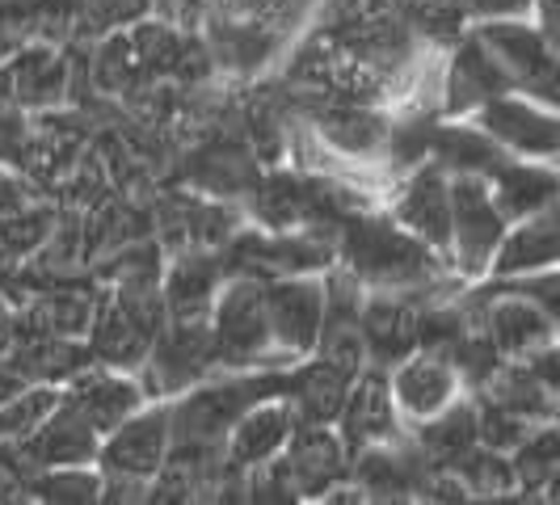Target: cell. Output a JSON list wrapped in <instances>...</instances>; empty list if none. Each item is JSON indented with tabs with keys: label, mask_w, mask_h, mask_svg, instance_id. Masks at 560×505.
Returning a JSON list of instances; mask_svg holds the SVG:
<instances>
[{
	"label": "cell",
	"mask_w": 560,
	"mask_h": 505,
	"mask_svg": "<svg viewBox=\"0 0 560 505\" xmlns=\"http://www.w3.org/2000/svg\"><path fill=\"white\" fill-rule=\"evenodd\" d=\"M560 257V227H557V207L535 211L527 220L505 224L502 240L493 249L489 274L493 279H514V274H535V270H552Z\"/></svg>",
	"instance_id": "cell-15"
},
{
	"label": "cell",
	"mask_w": 560,
	"mask_h": 505,
	"mask_svg": "<svg viewBox=\"0 0 560 505\" xmlns=\"http://www.w3.org/2000/svg\"><path fill=\"white\" fill-rule=\"evenodd\" d=\"M472 34L498 59V68L514 89H523L539 106H557V47L544 30L532 26L527 17H505V22H477Z\"/></svg>",
	"instance_id": "cell-2"
},
{
	"label": "cell",
	"mask_w": 560,
	"mask_h": 505,
	"mask_svg": "<svg viewBox=\"0 0 560 505\" xmlns=\"http://www.w3.org/2000/svg\"><path fill=\"white\" fill-rule=\"evenodd\" d=\"M477 127L489 140L502 143L505 152H518L527 161H557L560 131L552 106H539L532 97L498 93L477 110Z\"/></svg>",
	"instance_id": "cell-7"
},
{
	"label": "cell",
	"mask_w": 560,
	"mask_h": 505,
	"mask_svg": "<svg viewBox=\"0 0 560 505\" xmlns=\"http://www.w3.org/2000/svg\"><path fill=\"white\" fill-rule=\"evenodd\" d=\"M502 232L505 220L489 195V181L477 173H455L451 181V270L459 274V282L489 274Z\"/></svg>",
	"instance_id": "cell-3"
},
{
	"label": "cell",
	"mask_w": 560,
	"mask_h": 505,
	"mask_svg": "<svg viewBox=\"0 0 560 505\" xmlns=\"http://www.w3.org/2000/svg\"><path fill=\"white\" fill-rule=\"evenodd\" d=\"M279 463L287 484H291V497H325L350 472V450L341 447L334 425L295 421Z\"/></svg>",
	"instance_id": "cell-8"
},
{
	"label": "cell",
	"mask_w": 560,
	"mask_h": 505,
	"mask_svg": "<svg viewBox=\"0 0 560 505\" xmlns=\"http://www.w3.org/2000/svg\"><path fill=\"white\" fill-rule=\"evenodd\" d=\"M291 430H295V413L282 396H266V400L249 404L224 434V468L249 472V468L270 463L275 455H282Z\"/></svg>",
	"instance_id": "cell-12"
},
{
	"label": "cell",
	"mask_w": 560,
	"mask_h": 505,
	"mask_svg": "<svg viewBox=\"0 0 560 505\" xmlns=\"http://www.w3.org/2000/svg\"><path fill=\"white\" fill-rule=\"evenodd\" d=\"M388 388H393L396 413L409 421H425L464 392L447 354H430V350H413L396 366H388Z\"/></svg>",
	"instance_id": "cell-11"
},
{
	"label": "cell",
	"mask_w": 560,
	"mask_h": 505,
	"mask_svg": "<svg viewBox=\"0 0 560 505\" xmlns=\"http://www.w3.org/2000/svg\"><path fill=\"white\" fill-rule=\"evenodd\" d=\"M451 472L464 480L468 497H502V493H518L514 463H510V455H505V450L480 447L477 443V447L464 450V455L451 463Z\"/></svg>",
	"instance_id": "cell-20"
},
{
	"label": "cell",
	"mask_w": 560,
	"mask_h": 505,
	"mask_svg": "<svg viewBox=\"0 0 560 505\" xmlns=\"http://www.w3.org/2000/svg\"><path fill=\"white\" fill-rule=\"evenodd\" d=\"M535 0H464L468 22H505V17H532Z\"/></svg>",
	"instance_id": "cell-22"
},
{
	"label": "cell",
	"mask_w": 560,
	"mask_h": 505,
	"mask_svg": "<svg viewBox=\"0 0 560 505\" xmlns=\"http://www.w3.org/2000/svg\"><path fill=\"white\" fill-rule=\"evenodd\" d=\"M22 388H26V379H22L13 366L0 359V404H4V400H13V396L22 392Z\"/></svg>",
	"instance_id": "cell-24"
},
{
	"label": "cell",
	"mask_w": 560,
	"mask_h": 505,
	"mask_svg": "<svg viewBox=\"0 0 560 505\" xmlns=\"http://www.w3.org/2000/svg\"><path fill=\"white\" fill-rule=\"evenodd\" d=\"M413 447L430 468H451L464 450L477 447V400H451L439 413L413 425Z\"/></svg>",
	"instance_id": "cell-18"
},
{
	"label": "cell",
	"mask_w": 560,
	"mask_h": 505,
	"mask_svg": "<svg viewBox=\"0 0 560 505\" xmlns=\"http://www.w3.org/2000/svg\"><path fill=\"white\" fill-rule=\"evenodd\" d=\"M359 333L366 345V366H396L418 350V308L388 291H366L359 308Z\"/></svg>",
	"instance_id": "cell-13"
},
{
	"label": "cell",
	"mask_w": 560,
	"mask_h": 505,
	"mask_svg": "<svg viewBox=\"0 0 560 505\" xmlns=\"http://www.w3.org/2000/svg\"><path fill=\"white\" fill-rule=\"evenodd\" d=\"M13 337H18V308L0 295V359L9 354V345H13Z\"/></svg>",
	"instance_id": "cell-23"
},
{
	"label": "cell",
	"mask_w": 560,
	"mask_h": 505,
	"mask_svg": "<svg viewBox=\"0 0 560 505\" xmlns=\"http://www.w3.org/2000/svg\"><path fill=\"white\" fill-rule=\"evenodd\" d=\"M168 443H173V434H168V404H152V409L143 404L131 418L118 421L110 434H102L93 463L106 477H127L148 484V480L156 477V468L165 463Z\"/></svg>",
	"instance_id": "cell-4"
},
{
	"label": "cell",
	"mask_w": 560,
	"mask_h": 505,
	"mask_svg": "<svg viewBox=\"0 0 560 505\" xmlns=\"http://www.w3.org/2000/svg\"><path fill=\"white\" fill-rule=\"evenodd\" d=\"M325 316V282L320 274H287L266 282V320L275 350L291 363L308 359Z\"/></svg>",
	"instance_id": "cell-5"
},
{
	"label": "cell",
	"mask_w": 560,
	"mask_h": 505,
	"mask_svg": "<svg viewBox=\"0 0 560 505\" xmlns=\"http://www.w3.org/2000/svg\"><path fill=\"white\" fill-rule=\"evenodd\" d=\"M498 93H514V84L498 68V59L480 47L477 34L468 30L451 47L447 77H443V114H477Z\"/></svg>",
	"instance_id": "cell-14"
},
{
	"label": "cell",
	"mask_w": 560,
	"mask_h": 505,
	"mask_svg": "<svg viewBox=\"0 0 560 505\" xmlns=\"http://www.w3.org/2000/svg\"><path fill=\"white\" fill-rule=\"evenodd\" d=\"M510 463H514V480H518V493H544L557 484L560 472V438L557 425L544 421L535 425L532 434L510 450Z\"/></svg>",
	"instance_id": "cell-19"
},
{
	"label": "cell",
	"mask_w": 560,
	"mask_h": 505,
	"mask_svg": "<svg viewBox=\"0 0 560 505\" xmlns=\"http://www.w3.org/2000/svg\"><path fill=\"white\" fill-rule=\"evenodd\" d=\"M337 438H341V447L350 450V455L371 447V443H396V438H405L384 366H363L350 379V392H346L341 413H337Z\"/></svg>",
	"instance_id": "cell-9"
},
{
	"label": "cell",
	"mask_w": 560,
	"mask_h": 505,
	"mask_svg": "<svg viewBox=\"0 0 560 505\" xmlns=\"http://www.w3.org/2000/svg\"><path fill=\"white\" fill-rule=\"evenodd\" d=\"M346 392H350V375H341V371H334V366L320 363V359H312V363L300 359L295 366H287V388H282V400L291 404L295 421L334 425L337 413H341Z\"/></svg>",
	"instance_id": "cell-17"
},
{
	"label": "cell",
	"mask_w": 560,
	"mask_h": 505,
	"mask_svg": "<svg viewBox=\"0 0 560 505\" xmlns=\"http://www.w3.org/2000/svg\"><path fill=\"white\" fill-rule=\"evenodd\" d=\"M59 396H63L97 434H110L118 421L131 418L136 409H143V400H148V392L140 388L136 375L110 371V366H102V363H89L84 371H77V375L59 388Z\"/></svg>",
	"instance_id": "cell-10"
},
{
	"label": "cell",
	"mask_w": 560,
	"mask_h": 505,
	"mask_svg": "<svg viewBox=\"0 0 560 505\" xmlns=\"http://www.w3.org/2000/svg\"><path fill=\"white\" fill-rule=\"evenodd\" d=\"M228 366V371H279L295 366L287 354L275 350L270 320H266V282L261 279H224L215 308H211V329H207V371Z\"/></svg>",
	"instance_id": "cell-1"
},
{
	"label": "cell",
	"mask_w": 560,
	"mask_h": 505,
	"mask_svg": "<svg viewBox=\"0 0 560 505\" xmlns=\"http://www.w3.org/2000/svg\"><path fill=\"white\" fill-rule=\"evenodd\" d=\"M557 168L552 161H505L493 177H489V195L498 202L505 224L527 220L535 211L557 207Z\"/></svg>",
	"instance_id": "cell-16"
},
{
	"label": "cell",
	"mask_w": 560,
	"mask_h": 505,
	"mask_svg": "<svg viewBox=\"0 0 560 505\" xmlns=\"http://www.w3.org/2000/svg\"><path fill=\"white\" fill-rule=\"evenodd\" d=\"M393 220L451 266V181L443 168H409V177L393 195Z\"/></svg>",
	"instance_id": "cell-6"
},
{
	"label": "cell",
	"mask_w": 560,
	"mask_h": 505,
	"mask_svg": "<svg viewBox=\"0 0 560 505\" xmlns=\"http://www.w3.org/2000/svg\"><path fill=\"white\" fill-rule=\"evenodd\" d=\"M413 0H320L312 26H350V22H371V17H400L409 13Z\"/></svg>",
	"instance_id": "cell-21"
}]
</instances>
